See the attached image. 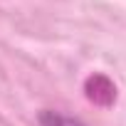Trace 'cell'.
<instances>
[{"label": "cell", "instance_id": "cell-1", "mask_svg": "<svg viewBox=\"0 0 126 126\" xmlns=\"http://www.w3.org/2000/svg\"><path fill=\"white\" fill-rule=\"evenodd\" d=\"M40 124L42 126H87L77 116H67V114H59V111H52V109H45L40 114Z\"/></svg>", "mask_w": 126, "mask_h": 126}]
</instances>
